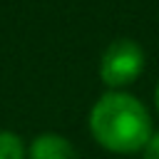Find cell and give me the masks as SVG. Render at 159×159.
Wrapping results in <instances>:
<instances>
[{
    "mask_svg": "<svg viewBox=\"0 0 159 159\" xmlns=\"http://www.w3.org/2000/svg\"><path fill=\"white\" fill-rule=\"evenodd\" d=\"M144 70V52L134 40H114L99 62V77L107 87H127Z\"/></svg>",
    "mask_w": 159,
    "mask_h": 159,
    "instance_id": "2",
    "label": "cell"
},
{
    "mask_svg": "<svg viewBox=\"0 0 159 159\" xmlns=\"http://www.w3.org/2000/svg\"><path fill=\"white\" fill-rule=\"evenodd\" d=\"M154 107H157V114H159V84H157V89H154Z\"/></svg>",
    "mask_w": 159,
    "mask_h": 159,
    "instance_id": "6",
    "label": "cell"
},
{
    "mask_svg": "<svg viewBox=\"0 0 159 159\" xmlns=\"http://www.w3.org/2000/svg\"><path fill=\"white\" fill-rule=\"evenodd\" d=\"M144 159H159V132L149 137V142L144 144Z\"/></svg>",
    "mask_w": 159,
    "mask_h": 159,
    "instance_id": "5",
    "label": "cell"
},
{
    "mask_svg": "<svg viewBox=\"0 0 159 159\" xmlns=\"http://www.w3.org/2000/svg\"><path fill=\"white\" fill-rule=\"evenodd\" d=\"M89 132L109 152L132 154L142 152L152 137L147 107L124 92H107L89 112Z\"/></svg>",
    "mask_w": 159,
    "mask_h": 159,
    "instance_id": "1",
    "label": "cell"
},
{
    "mask_svg": "<svg viewBox=\"0 0 159 159\" xmlns=\"http://www.w3.org/2000/svg\"><path fill=\"white\" fill-rule=\"evenodd\" d=\"M30 159H80V154L70 139H65L62 134L47 132L32 139Z\"/></svg>",
    "mask_w": 159,
    "mask_h": 159,
    "instance_id": "3",
    "label": "cell"
},
{
    "mask_svg": "<svg viewBox=\"0 0 159 159\" xmlns=\"http://www.w3.org/2000/svg\"><path fill=\"white\" fill-rule=\"evenodd\" d=\"M0 159H25V147L17 134L0 129Z\"/></svg>",
    "mask_w": 159,
    "mask_h": 159,
    "instance_id": "4",
    "label": "cell"
}]
</instances>
